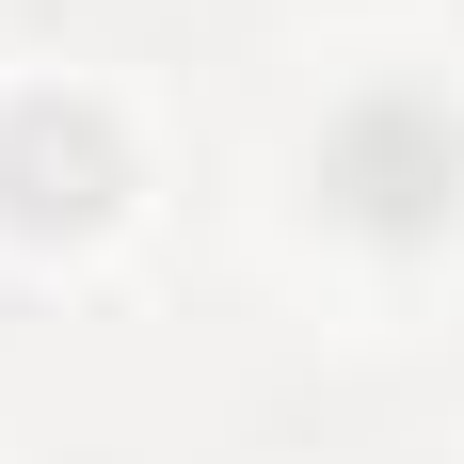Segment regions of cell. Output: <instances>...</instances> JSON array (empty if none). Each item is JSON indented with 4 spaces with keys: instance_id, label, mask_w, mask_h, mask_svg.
I'll use <instances>...</instances> for the list:
<instances>
[{
    "instance_id": "cell-2",
    "label": "cell",
    "mask_w": 464,
    "mask_h": 464,
    "mask_svg": "<svg viewBox=\"0 0 464 464\" xmlns=\"http://www.w3.org/2000/svg\"><path fill=\"white\" fill-rule=\"evenodd\" d=\"M0 177H16V225H96V208L129 192V160H112L96 112H16V129H0Z\"/></svg>"
},
{
    "instance_id": "cell-1",
    "label": "cell",
    "mask_w": 464,
    "mask_h": 464,
    "mask_svg": "<svg viewBox=\"0 0 464 464\" xmlns=\"http://www.w3.org/2000/svg\"><path fill=\"white\" fill-rule=\"evenodd\" d=\"M321 192H336L369 240H432V225L464 208V112H432V96H369V112H336Z\"/></svg>"
}]
</instances>
